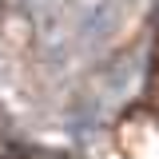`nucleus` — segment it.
<instances>
[{"label":"nucleus","mask_w":159,"mask_h":159,"mask_svg":"<svg viewBox=\"0 0 159 159\" xmlns=\"http://www.w3.org/2000/svg\"><path fill=\"white\" fill-rule=\"evenodd\" d=\"M116 8H107V4H92L88 12H84V40L88 44H99V40H107L111 32H116Z\"/></svg>","instance_id":"f257e3e1"},{"label":"nucleus","mask_w":159,"mask_h":159,"mask_svg":"<svg viewBox=\"0 0 159 159\" xmlns=\"http://www.w3.org/2000/svg\"><path fill=\"white\" fill-rule=\"evenodd\" d=\"M16 4L24 8V12H32V16H40V12H48V8H52L56 0H16Z\"/></svg>","instance_id":"f03ea898"}]
</instances>
